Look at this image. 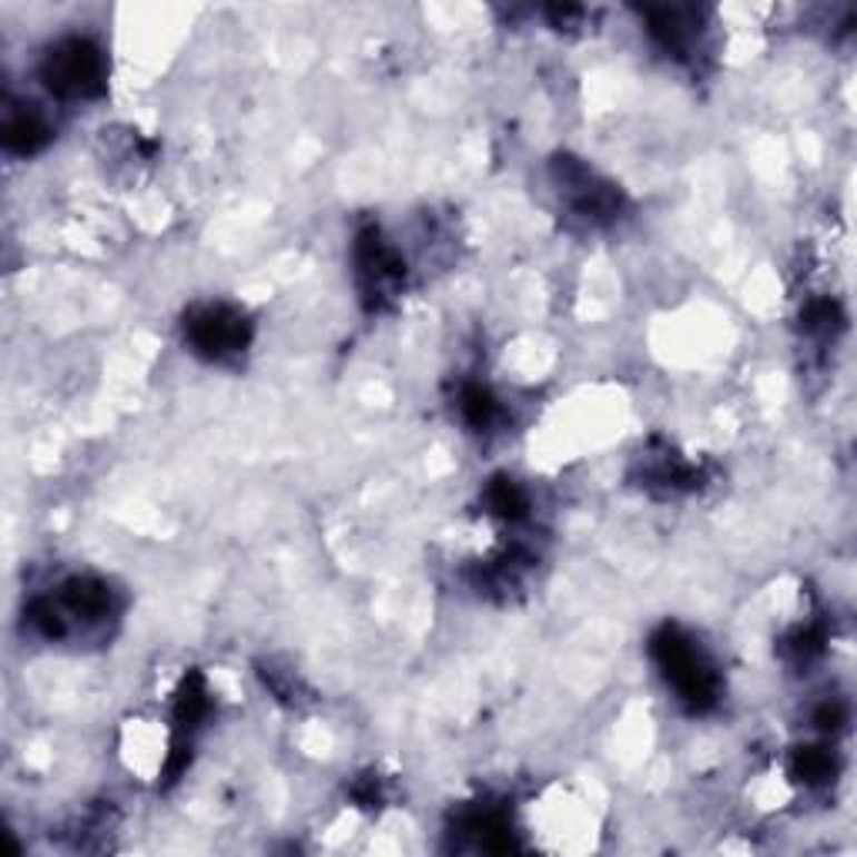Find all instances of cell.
<instances>
[{"label": "cell", "instance_id": "obj_1", "mask_svg": "<svg viewBox=\"0 0 857 857\" xmlns=\"http://www.w3.org/2000/svg\"><path fill=\"white\" fill-rule=\"evenodd\" d=\"M650 653H653L657 667L663 670L667 683L677 690V697L687 707L707 710L717 703V673H713L710 660L700 653V647L680 627H663L650 640Z\"/></svg>", "mask_w": 857, "mask_h": 857}, {"label": "cell", "instance_id": "obj_2", "mask_svg": "<svg viewBox=\"0 0 857 857\" xmlns=\"http://www.w3.org/2000/svg\"><path fill=\"white\" fill-rule=\"evenodd\" d=\"M45 78L51 91L68 98H91L105 88V58L91 41H65L48 55Z\"/></svg>", "mask_w": 857, "mask_h": 857}, {"label": "cell", "instance_id": "obj_3", "mask_svg": "<svg viewBox=\"0 0 857 857\" xmlns=\"http://www.w3.org/2000/svg\"><path fill=\"white\" fill-rule=\"evenodd\" d=\"M188 342L208 358H225L248 345V322L228 305H205L188 318Z\"/></svg>", "mask_w": 857, "mask_h": 857}, {"label": "cell", "instance_id": "obj_4", "mask_svg": "<svg viewBox=\"0 0 857 857\" xmlns=\"http://www.w3.org/2000/svg\"><path fill=\"white\" fill-rule=\"evenodd\" d=\"M61 607L71 610L75 617L101 620V617H108V610H111V590H108L101 580L81 577V580H71V583L65 587Z\"/></svg>", "mask_w": 857, "mask_h": 857}, {"label": "cell", "instance_id": "obj_5", "mask_svg": "<svg viewBox=\"0 0 857 857\" xmlns=\"http://www.w3.org/2000/svg\"><path fill=\"white\" fill-rule=\"evenodd\" d=\"M48 135L51 131H48L45 118L35 111H21V115L8 118V125H4V145L14 155H35L38 148L48 145Z\"/></svg>", "mask_w": 857, "mask_h": 857}, {"label": "cell", "instance_id": "obj_6", "mask_svg": "<svg viewBox=\"0 0 857 857\" xmlns=\"http://www.w3.org/2000/svg\"><path fill=\"white\" fill-rule=\"evenodd\" d=\"M486 500H490V506H493L500 516H506V520H520V516L530 510L526 493H523L516 483H510V480H496V483L490 486Z\"/></svg>", "mask_w": 857, "mask_h": 857}, {"label": "cell", "instance_id": "obj_7", "mask_svg": "<svg viewBox=\"0 0 857 857\" xmlns=\"http://www.w3.org/2000/svg\"><path fill=\"white\" fill-rule=\"evenodd\" d=\"M460 408H463L466 422H470V425H476V428L490 425V422L496 418V412H500L496 398H493L486 388H480V385H470V388L463 392V402H460Z\"/></svg>", "mask_w": 857, "mask_h": 857}, {"label": "cell", "instance_id": "obj_8", "mask_svg": "<svg viewBox=\"0 0 857 857\" xmlns=\"http://www.w3.org/2000/svg\"><path fill=\"white\" fill-rule=\"evenodd\" d=\"M797 774L807 780V784H817V780H827L834 774V757L824 750V747H807L797 753Z\"/></svg>", "mask_w": 857, "mask_h": 857}, {"label": "cell", "instance_id": "obj_9", "mask_svg": "<svg viewBox=\"0 0 857 857\" xmlns=\"http://www.w3.org/2000/svg\"><path fill=\"white\" fill-rule=\"evenodd\" d=\"M840 717H844V710H840L837 703H834V707L827 703V707L820 710V717H817V720H820V727H837V720H840Z\"/></svg>", "mask_w": 857, "mask_h": 857}]
</instances>
